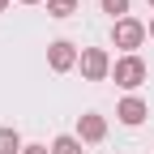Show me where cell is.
Listing matches in <instances>:
<instances>
[{"instance_id": "cell-1", "label": "cell", "mask_w": 154, "mask_h": 154, "mask_svg": "<svg viewBox=\"0 0 154 154\" xmlns=\"http://www.w3.org/2000/svg\"><path fill=\"white\" fill-rule=\"evenodd\" d=\"M146 77H150V64L141 60V56H120V60L111 64V82L120 90H141Z\"/></svg>"}, {"instance_id": "cell-2", "label": "cell", "mask_w": 154, "mask_h": 154, "mask_svg": "<svg viewBox=\"0 0 154 154\" xmlns=\"http://www.w3.org/2000/svg\"><path fill=\"white\" fill-rule=\"evenodd\" d=\"M146 26L137 22V17H124V22H111V47H120L124 56H137V47L146 43Z\"/></svg>"}, {"instance_id": "cell-3", "label": "cell", "mask_w": 154, "mask_h": 154, "mask_svg": "<svg viewBox=\"0 0 154 154\" xmlns=\"http://www.w3.org/2000/svg\"><path fill=\"white\" fill-rule=\"evenodd\" d=\"M82 77L86 82H107L111 77V56L103 51V47H82Z\"/></svg>"}, {"instance_id": "cell-4", "label": "cell", "mask_w": 154, "mask_h": 154, "mask_svg": "<svg viewBox=\"0 0 154 154\" xmlns=\"http://www.w3.org/2000/svg\"><path fill=\"white\" fill-rule=\"evenodd\" d=\"M77 60H82V51H77L69 38L47 43V69H51V73H69V69H77Z\"/></svg>"}, {"instance_id": "cell-5", "label": "cell", "mask_w": 154, "mask_h": 154, "mask_svg": "<svg viewBox=\"0 0 154 154\" xmlns=\"http://www.w3.org/2000/svg\"><path fill=\"white\" fill-rule=\"evenodd\" d=\"M146 116H150V107H146V99H141V94H124V99L116 103V120H120L124 128L146 124Z\"/></svg>"}, {"instance_id": "cell-6", "label": "cell", "mask_w": 154, "mask_h": 154, "mask_svg": "<svg viewBox=\"0 0 154 154\" xmlns=\"http://www.w3.org/2000/svg\"><path fill=\"white\" fill-rule=\"evenodd\" d=\"M77 137H82L86 146H99L107 137V120L99 111H82V116H77Z\"/></svg>"}, {"instance_id": "cell-7", "label": "cell", "mask_w": 154, "mask_h": 154, "mask_svg": "<svg viewBox=\"0 0 154 154\" xmlns=\"http://www.w3.org/2000/svg\"><path fill=\"white\" fill-rule=\"evenodd\" d=\"M51 154H86V141L77 137V133H60V137L51 141Z\"/></svg>"}, {"instance_id": "cell-8", "label": "cell", "mask_w": 154, "mask_h": 154, "mask_svg": "<svg viewBox=\"0 0 154 154\" xmlns=\"http://www.w3.org/2000/svg\"><path fill=\"white\" fill-rule=\"evenodd\" d=\"M26 141H22V133L17 128H0V154H22Z\"/></svg>"}, {"instance_id": "cell-9", "label": "cell", "mask_w": 154, "mask_h": 154, "mask_svg": "<svg viewBox=\"0 0 154 154\" xmlns=\"http://www.w3.org/2000/svg\"><path fill=\"white\" fill-rule=\"evenodd\" d=\"M77 5H82V0H47V17L64 22V17H73V13H77Z\"/></svg>"}, {"instance_id": "cell-10", "label": "cell", "mask_w": 154, "mask_h": 154, "mask_svg": "<svg viewBox=\"0 0 154 154\" xmlns=\"http://www.w3.org/2000/svg\"><path fill=\"white\" fill-rule=\"evenodd\" d=\"M99 9L111 13V22H124L128 17V0H99Z\"/></svg>"}, {"instance_id": "cell-11", "label": "cell", "mask_w": 154, "mask_h": 154, "mask_svg": "<svg viewBox=\"0 0 154 154\" xmlns=\"http://www.w3.org/2000/svg\"><path fill=\"white\" fill-rule=\"evenodd\" d=\"M22 154H51V146H38V141H34V146H26Z\"/></svg>"}, {"instance_id": "cell-12", "label": "cell", "mask_w": 154, "mask_h": 154, "mask_svg": "<svg viewBox=\"0 0 154 154\" xmlns=\"http://www.w3.org/2000/svg\"><path fill=\"white\" fill-rule=\"evenodd\" d=\"M146 30H150V38H154V17H150V26H146Z\"/></svg>"}, {"instance_id": "cell-13", "label": "cell", "mask_w": 154, "mask_h": 154, "mask_svg": "<svg viewBox=\"0 0 154 154\" xmlns=\"http://www.w3.org/2000/svg\"><path fill=\"white\" fill-rule=\"evenodd\" d=\"M17 5H38V0H17Z\"/></svg>"}, {"instance_id": "cell-14", "label": "cell", "mask_w": 154, "mask_h": 154, "mask_svg": "<svg viewBox=\"0 0 154 154\" xmlns=\"http://www.w3.org/2000/svg\"><path fill=\"white\" fill-rule=\"evenodd\" d=\"M5 9H9V0H0V13H5Z\"/></svg>"}, {"instance_id": "cell-15", "label": "cell", "mask_w": 154, "mask_h": 154, "mask_svg": "<svg viewBox=\"0 0 154 154\" xmlns=\"http://www.w3.org/2000/svg\"><path fill=\"white\" fill-rule=\"evenodd\" d=\"M146 5H150V9H154V0H146Z\"/></svg>"}]
</instances>
